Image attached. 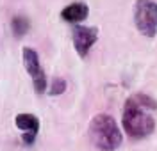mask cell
Wrapping results in <instances>:
<instances>
[{
  "mask_svg": "<svg viewBox=\"0 0 157 151\" xmlns=\"http://www.w3.org/2000/svg\"><path fill=\"white\" fill-rule=\"evenodd\" d=\"M89 14V7L84 2H71L64 9L61 11V18L68 23H77V21H84Z\"/></svg>",
  "mask_w": 157,
  "mask_h": 151,
  "instance_id": "6",
  "label": "cell"
},
{
  "mask_svg": "<svg viewBox=\"0 0 157 151\" xmlns=\"http://www.w3.org/2000/svg\"><path fill=\"white\" fill-rule=\"evenodd\" d=\"M66 91V80L64 78H54L52 80V87H50V94L52 96H59Z\"/></svg>",
  "mask_w": 157,
  "mask_h": 151,
  "instance_id": "9",
  "label": "cell"
},
{
  "mask_svg": "<svg viewBox=\"0 0 157 151\" xmlns=\"http://www.w3.org/2000/svg\"><path fill=\"white\" fill-rule=\"evenodd\" d=\"M14 124L20 130H25L27 133H32V135H38L39 131V119L32 114H18L14 117Z\"/></svg>",
  "mask_w": 157,
  "mask_h": 151,
  "instance_id": "7",
  "label": "cell"
},
{
  "mask_svg": "<svg viewBox=\"0 0 157 151\" xmlns=\"http://www.w3.org/2000/svg\"><path fill=\"white\" fill-rule=\"evenodd\" d=\"M157 109V101L145 92L128 96L123 107V128L130 139H145L155 130V121L150 110Z\"/></svg>",
  "mask_w": 157,
  "mask_h": 151,
  "instance_id": "1",
  "label": "cell"
},
{
  "mask_svg": "<svg viewBox=\"0 0 157 151\" xmlns=\"http://www.w3.org/2000/svg\"><path fill=\"white\" fill-rule=\"evenodd\" d=\"M30 29V23L29 20L25 18V16H14L13 20H11V30H13V36L14 38H18L21 39Z\"/></svg>",
  "mask_w": 157,
  "mask_h": 151,
  "instance_id": "8",
  "label": "cell"
},
{
  "mask_svg": "<svg viewBox=\"0 0 157 151\" xmlns=\"http://www.w3.org/2000/svg\"><path fill=\"white\" fill-rule=\"evenodd\" d=\"M89 139L100 151H114L123 141L116 121L109 114H97L89 123Z\"/></svg>",
  "mask_w": 157,
  "mask_h": 151,
  "instance_id": "2",
  "label": "cell"
},
{
  "mask_svg": "<svg viewBox=\"0 0 157 151\" xmlns=\"http://www.w3.org/2000/svg\"><path fill=\"white\" fill-rule=\"evenodd\" d=\"M98 39V29L97 27H84V25H75L73 29V46L80 59H86L91 46Z\"/></svg>",
  "mask_w": 157,
  "mask_h": 151,
  "instance_id": "5",
  "label": "cell"
},
{
  "mask_svg": "<svg viewBox=\"0 0 157 151\" xmlns=\"http://www.w3.org/2000/svg\"><path fill=\"white\" fill-rule=\"evenodd\" d=\"M134 23L143 36L154 38L157 34V2L137 0L134 5Z\"/></svg>",
  "mask_w": 157,
  "mask_h": 151,
  "instance_id": "3",
  "label": "cell"
},
{
  "mask_svg": "<svg viewBox=\"0 0 157 151\" xmlns=\"http://www.w3.org/2000/svg\"><path fill=\"white\" fill-rule=\"evenodd\" d=\"M23 66L29 73V77L32 78V85H34V91L38 94H43L47 91V75L39 64V55L38 52L30 46H25L23 48Z\"/></svg>",
  "mask_w": 157,
  "mask_h": 151,
  "instance_id": "4",
  "label": "cell"
}]
</instances>
